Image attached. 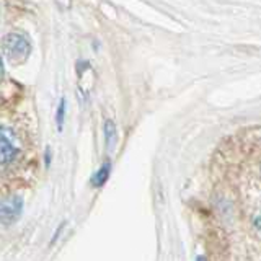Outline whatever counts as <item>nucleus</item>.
<instances>
[{
    "label": "nucleus",
    "instance_id": "f03ea898",
    "mask_svg": "<svg viewBox=\"0 0 261 261\" xmlns=\"http://www.w3.org/2000/svg\"><path fill=\"white\" fill-rule=\"evenodd\" d=\"M23 211V198L21 196H10L2 202V220L4 224H12L21 216Z\"/></svg>",
    "mask_w": 261,
    "mask_h": 261
},
{
    "label": "nucleus",
    "instance_id": "7ed1b4c3",
    "mask_svg": "<svg viewBox=\"0 0 261 261\" xmlns=\"http://www.w3.org/2000/svg\"><path fill=\"white\" fill-rule=\"evenodd\" d=\"M2 163L7 165V163H12L16 157H18L20 153V149L18 145H16L15 139L12 137V134L8 133L7 129H2Z\"/></svg>",
    "mask_w": 261,
    "mask_h": 261
},
{
    "label": "nucleus",
    "instance_id": "6e6552de",
    "mask_svg": "<svg viewBox=\"0 0 261 261\" xmlns=\"http://www.w3.org/2000/svg\"><path fill=\"white\" fill-rule=\"evenodd\" d=\"M49 157H51V155H49V150L46 152V165H49Z\"/></svg>",
    "mask_w": 261,
    "mask_h": 261
},
{
    "label": "nucleus",
    "instance_id": "f257e3e1",
    "mask_svg": "<svg viewBox=\"0 0 261 261\" xmlns=\"http://www.w3.org/2000/svg\"><path fill=\"white\" fill-rule=\"evenodd\" d=\"M4 51L10 61L23 62L30 56L31 44L24 36L18 35V33H12V35H7L4 39Z\"/></svg>",
    "mask_w": 261,
    "mask_h": 261
},
{
    "label": "nucleus",
    "instance_id": "39448f33",
    "mask_svg": "<svg viewBox=\"0 0 261 261\" xmlns=\"http://www.w3.org/2000/svg\"><path fill=\"white\" fill-rule=\"evenodd\" d=\"M110 170H111V163L106 162L100 167V170L96 171V175L93 176V185L95 186H103L106 183V179L110 176Z\"/></svg>",
    "mask_w": 261,
    "mask_h": 261
},
{
    "label": "nucleus",
    "instance_id": "20e7f679",
    "mask_svg": "<svg viewBox=\"0 0 261 261\" xmlns=\"http://www.w3.org/2000/svg\"><path fill=\"white\" fill-rule=\"evenodd\" d=\"M103 133H105V141H106V147L108 150H113L116 147L118 142V130H116V124L111 119H106L103 124Z\"/></svg>",
    "mask_w": 261,
    "mask_h": 261
},
{
    "label": "nucleus",
    "instance_id": "1a4fd4ad",
    "mask_svg": "<svg viewBox=\"0 0 261 261\" xmlns=\"http://www.w3.org/2000/svg\"><path fill=\"white\" fill-rule=\"evenodd\" d=\"M196 261H207V259L204 258V256H198V258H196Z\"/></svg>",
    "mask_w": 261,
    "mask_h": 261
},
{
    "label": "nucleus",
    "instance_id": "423d86ee",
    "mask_svg": "<svg viewBox=\"0 0 261 261\" xmlns=\"http://www.w3.org/2000/svg\"><path fill=\"white\" fill-rule=\"evenodd\" d=\"M65 108H67V103H65V98H62V100L59 101V106H57V113H56V122H57V130H59V133H62Z\"/></svg>",
    "mask_w": 261,
    "mask_h": 261
},
{
    "label": "nucleus",
    "instance_id": "0eeeda50",
    "mask_svg": "<svg viewBox=\"0 0 261 261\" xmlns=\"http://www.w3.org/2000/svg\"><path fill=\"white\" fill-rule=\"evenodd\" d=\"M255 225H256V230H258V232L261 233V216H259V217H258V219L255 220Z\"/></svg>",
    "mask_w": 261,
    "mask_h": 261
}]
</instances>
